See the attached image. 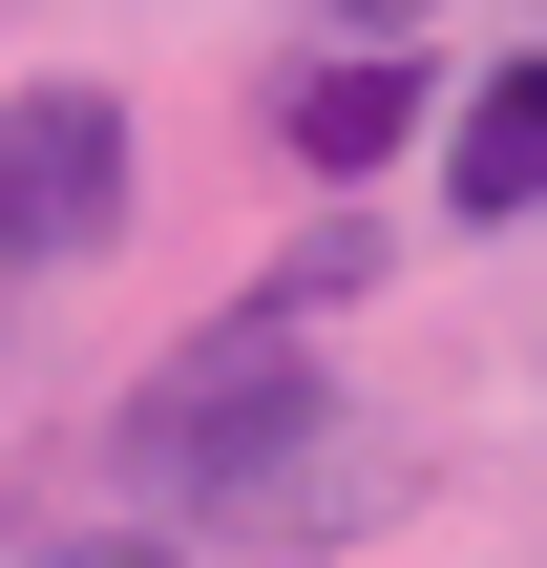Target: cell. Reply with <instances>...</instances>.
Instances as JSON below:
<instances>
[{
  "mask_svg": "<svg viewBox=\"0 0 547 568\" xmlns=\"http://www.w3.org/2000/svg\"><path fill=\"white\" fill-rule=\"evenodd\" d=\"M105 485H126V506H169V527H232V548H358V527H401V506H422V464L337 400L316 316H274V295H232L211 337H169V358L126 379Z\"/></svg>",
  "mask_w": 547,
  "mask_h": 568,
  "instance_id": "cell-1",
  "label": "cell"
},
{
  "mask_svg": "<svg viewBox=\"0 0 547 568\" xmlns=\"http://www.w3.org/2000/svg\"><path fill=\"white\" fill-rule=\"evenodd\" d=\"M148 211V126H126V84H21L0 105V274H84L105 232Z\"/></svg>",
  "mask_w": 547,
  "mask_h": 568,
  "instance_id": "cell-2",
  "label": "cell"
},
{
  "mask_svg": "<svg viewBox=\"0 0 547 568\" xmlns=\"http://www.w3.org/2000/svg\"><path fill=\"white\" fill-rule=\"evenodd\" d=\"M443 105H464L443 42H295V63H274V148H295L316 190H379L401 148H443Z\"/></svg>",
  "mask_w": 547,
  "mask_h": 568,
  "instance_id": "cell-3",
  "label": "cell"
},
{
  "mask_svg": "<svg viewBox=\"0 0 547 568\" xmlns=\"http://www.w3.org/2000/svg\"><path fill=\"white\" fill-rule=\"evenodd\" d=\"M422 169H443V211H464V232H527V211H547V42H527V63H485V84L443 105V148H422Z\"/></svg>",
  "mask_w": 547,
  "mask_h": 568,
  "instance_id": "cell-4",
  "label": "cell"
},
{
  "mask_svg": "<svg viewBox=\"0 0 547 568\" xmlns=\"http://www.w3.org/2000/svg\"><path fill=\"white\" fill-rule=\"evenodd\" d=\"M42 568H190L169 527H84V548H42Z\"/></svg>",
  "mask_w": 547,
  "mask_h": 568,
  "instance_id": "cell-5",
  "label": "cell"
},
{
  "mask_svg": "<svg viewBox=\"0 0 547 568\" xmlns=\"http://www.w3.org/2000/svg\"><path fill=\"white\" fill-rule=\"evenodd\" d=\"M422 21H443V0H337V42H422Z\"/></svg>",
  "mask_w": 547,
  "mask_h": 568,
  "instance_id": "cell-6",
  "label": "cell"
}]
</instances>
